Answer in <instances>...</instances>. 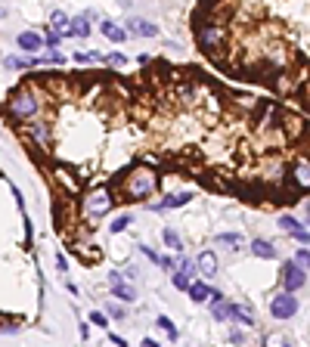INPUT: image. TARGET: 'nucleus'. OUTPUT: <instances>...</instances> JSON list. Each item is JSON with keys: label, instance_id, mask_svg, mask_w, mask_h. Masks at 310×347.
I'll return each instance as SVG.
<instances>
[{"label": "nucleus", "instance_id": "obj_1", "mask_svg": "<svg viewBox=\"0 0 310 347\" xmlns=\"http://www.w3.org/2000/svg\"><path fill=\"white\" fill-rule=\"evenodd\" d=\"M155 192V171H146V168H137L124 177V186H121V198L127 202H143L146 195Z\"/></svg>", "mask_w": 310, "mask_h": 347}, {"label": "nucleus", "instance_id": "obj_2", "mask_svg": "<svg viewBox=\"0 0 310 347\" xmlns=\"http://www.w3.org/2000/svg\"><path fill=\"white\" fill-rule=\"evenodd\" d=\"M10 118L13 121H25V118H31V115H38V96L31 93V90H16V93L10 96Z\"/></svg>", "mask_w": 310, "mask_h": 347}, {"label": "nucleus", "instance_id": "obj_3", "mask_svg": "<svg viewBox=\"0 0 310 347\" xmlns=\"http://www.w3.org/2000/svg\"><path fill=\"white\" fill-rule=\"evenodd\" d=\"M112 211V195H109V189H93L84 195V214L87 217H102Z\"/></svg>", "mask_w": 310, "mask_h": 347}, {"label": "nucleus", "instance_id": "obj_4", "mask_svg": "<svg viewBox=\"0 0 310 347\" xmlns=\"http://www.w3.org/2000/svg\"><path fill=\"white\" fill-rule=\"evenodd\" d=\"M270 313L273 319H291L298 313V298H295V291H285V295H273L270 301Z\"/></svg>", "mask_w": 310, "mask_h": 347}, {"label": "nucleus", "instance_id": "obj_5", "mask_svg": "<svg viewBox=\"0 0 310 347\" xmlns=\"http://www.w3.org/2000/svg\"><path fill=\"white\" fill-rule=\"evenodd\" d=\"M282 282H285V291H298V288H304V282H307V270L298 267V264H285V267H282Z\"/></svg>", "mask_w": 310, "mask_h": 347}, {"label": "nucleus", "instance_id": "obj_6", "mask_svg": "<svg viewBox=\"0 0 310 347\" xmlns=\"http://www.w3.org/2000/svg\"><path fill=\"white\" fill-rule=\"evenodd\" d=\"M112 295H115L118 301H124V304H134V301H137L134 285H127V282L121 279V273H112Z\"/></svg>", "mask_w": 310, "mask_h": 347}, {"label": "nucleus", "instance_id": "obj_7", "mask_svg": "<svg viewBox=\"0 0 310 347\" xmlns=\"http://www.w3.org/2000/svg\"><path fill=\"white\" fill-rule=\"evenodd\" d=\"M19 50L22 53H38V50H44V38L38 31H22L19 34Z\"/></svg>", "mask_w": 310, "mask_h": 347}, {"label": "nucleus", "instance_id": "obj_8", "mask_svg": "<svg viewBox=\"0 0 310 347\" xmlns=\"http://www.w3.org/2000/svg\"><path fill=\"white\" fill-rule=\"evenodd\" d=\"M279 226H282L285 233H291V236H295V239H298L301 245H307V242H310V236H307L304 223H298L295 217H282V220H279Z\"/></svg>", "mask_w": 310, "mask_h": 347}, {"label": "nucleus", "instance_id": "obj_9", "mask_svg": "<svg viewBox=\"0 0 310 347\" xmlns=\"http://www.w3.org/2000/svg\"><path fill=\"white\" fill-rule=\"evenodd\" d=\"M230 319L242 322V325H254V310L248 304H230Z\"/></svg>", "mask_w": 310, "mask_h": 347}, {"label": "nucleus", "instance_id": "obj_10", "mask_svg": "<svg viewBox=\"0 0 310 347\" xmlns=\"http://www.w3.org/2000/svg\"><path fill=\"white\" fill-rule=\"evenodd\" d=\"M28 134L38 140V146H50V121H31Z\"/></svg>", "mask_w": 310, "mask_h": 347}, {"label": "nucleus", "instance_id": "obj_11", "mask_svg": "<svg viewBox=\"0 0 310 347\" xmlns=\"http://www.w3.org/2000/svg\"><path fill=\"white\" fill-rule=\"evenodd\" d=\"M127 28H131L134 34H140V38H155V34H158V25L146 22V19H131V22H127Z\"/></svg>", "mask_w": 310, "mask_h": 347}, {"label": "nucleus", "instance_id": "obj_12", "mask_svg": "<svg viewBox=\"0 0 310 347\" xmlns=\"http://www.w3.org/2000/svg\"><path fill=\"white\" fill-rule=\"evenodd\" d=\"M90 34V22L84 16H75V19H68V34L65 38H87Z\"/></svg>", "mask_w": 310, "mask_h": 347}, {"label": "nucleus", "instance_id": "obj_13", "mask_svg": "<svg viewBox=\"0 0 310 347\" xmlns=\"http://www.w3.org/2000/svg\"><path fill=\"white\" fill-rule=\"evenodd\" d=\"M195 267L205 273V276H214L217 273V254L214 251H202L198 254V261H195Z\"/></svg>", "mask_w": 310, "mask_h": 347}, {"label": "nucleus", "instance_id": "obj_14", "mask_svg": "<svg viewBox=\"0 0 310 347\" xmlns=\"http://www.w3.org/2000/svg\"><path fill=\"white\" fill-rule=\"evenodd\" d=\"M248 248L258 254V258H264V261H273V258H276V245H270V242H264V239H254Z\"/></svg>", "mask_w": 310, "mask_h": 347}, {"label": "nucleus", "instance_id": "obj_15", "mask_svg": "<svg viewBox=\"0 0 310 347\" xmlns=\"http://www.w3.org/2000/svg\"><path fill=\"white\" fill-rule=\"evenodd\" d=\"M186 288H189V298H192L195 304H205V301H211V288H208L205 282H189Z\"/></svg>", "mask_w": 310, "mask_h": 347}, {"label": "nucleus", "instance_id": "obj_16", "mask_svg": "<svg viewBox=\"0 0 310 347\" xmlns=\"http://www.w3.org/2000/svg\"><path fill=\"white\" fill-rule=\"evenodd\" d=\"M99 31L106 34L109 41H115V44H124V38H127V31H124V28H118L115 22H99Z\"/></svg>", "mask_w": 310, "mask_h": 347}, {"label": "nucleus", "instance_id": "obj_17", "mask_svg": "<svg viewBox=\"0 0 310 347\" xmlns=\"http://www.w3.org/2000/svg\"><path fill=\"white\" fill-rule=\"evenodd\" d=\"M50 28L59 31V34H68V16H65L62 10H53V13H50Z\"/></svg>", "mask_w": 310, "mask_h": 347}, {"label": "nucleus", "instance_id": "obj_18", "mask_svg": "<svg viewBox=\"0 0 310 347\" xmlns=\"http://www.w3.org/2000/svg\"><path fill=\"white\" fill-rule=\"evenodd\" d=\"M189 192H180V195H168L165 198V202H161V205H155V211H161V208H180V205H186L189 202Z\"/></svg>", "mask_w": 310, "mask_h": 347}, {"label": "nucleus", "instance_id": "obj_19", "mask_svg": "<svg viewBox=\"0 0 310 347\" xmlns=\"http://www.w3.org/2000/svg\"><path fill=\"white\" fill-rule=\"evenodd\" d=\"M211 316L214 319H230V304H224V298H214V304H211Z\"/></svg>", "mask_w": 310, "mask_h": 347}, {"label": "nucleus", "instance_id": "obj_20", "mask_svg": "<svg viewBox=\"0 0 310 347\" xmlns=\"http://www.w3.org/2000/svg\"><path fill=\"white\" fill-rule=\"evenodd\" d=\"M161 239H165V245H168L171 251H183V245H180V236H177V233H174L171 226H168L165 233H161Z\"/></svg>", "mask_w": 310, "mask_h": 347}, {"label": "nucleus", "instance_id": "obj_21", "mask_svg": "<svg viewBox=\"0 0 310 347\" xmlns=\"http://www.w3.org/2000/svg\"><path fill=\"white\" fill-rule=\"evenodd\" d=\"M217 242L227 245V248H239L242 245V236L239 233H221V236H217Z\"/></svg>", "mask_w": 310, "mask_h": 347}, {"label": "nucleus", "instance_id": "obj_22", "mask_svg": "<svg viewBox=\"0 0 310 347\" xmlns=\"http://www.w3.org/2000/svg\"><path fill=\"white\" fill-rule=\"evenodd\" d=\"M158 325H161V328H165V332H168V338H171V341H177V338H180L177 325H174V322H171L168 316H158Z\"/></svg>", "mask_w": 310, "mask_h": 347}, {"label": "nucleus", "instance_id": "obj_23", "mask_svg": "<svg viewBox=\"0 0 310 347\" xmlns=\"http://www.w3.org/2000/svg\"><path fill=\"white\" fill-rule=\"evenodd\" d=\"M127 226H131V214H121V217H115V220H112V226H109V229L121 233V229H127Z\"/></svg>", "mask_w": 310, "mask_h": 347}, {"label": "nucleus", "instance_id": "obj_24", "mask_svg": "<svg viewBox=\"0 0 310 347\" xmlns=\"http://www.w3.org/2000/svg\"><path fill=\"white\" fill-rule=\"evenodd\" d=\"M291 264H298V267H304V270H307V264H310V254H307V248H304V245L295 251V261H291Z\"/></svg>", "mask_w": 310, "mask_h": 347}, {"label": "nucleus", "instance_id": "obj_25", "mask_svg": "<svg viewBox=\"0 0 310 347\" xmlns=\"http://www.w3.org/2000/svg\"><path fill=\"white\" fill-rule=\"evenodd\" d=\"M90 322H93L96 328H106V325H109V319H106L102 310H93V313H90Z\"/></svg>", "mask_w": 310, "mask_h": 347}, {"label": "nucleus", "instance_id": "obj_26", "mask_svg": "<svg viewBox=\"0 0 310 347\" xmlns=\"http://www.w3.org/2000/svg\"><path fill=\"white\" fill-rule=\"evenodd\" d=\"M59 41H62V34H59V31H47L44 47H59Z\"/></svg>", "mask_w": 310, "mask_h": 347}, {"label": "nucleus", "instance_id": "obj_27", "mask_svg": "<svg viewBox=\"0 0 310 347\" xmlns=\"http://www.w3.org/2000/svg\"><path fill=\"white\" fill-rule=\"evenodd\" d=\"M174 285H177V288H186V285H189V273H183V270L174 273Z\"/></svg>", "mask_w": 310, "mask_h": 347}, {"label": "nucleus", "instance_id": "obj_28", "mask_svg": "<svg viewBox=\"0 0 310 347\" xmlns=\"http://www.w3.org/2000/svg\"><path fill=\"white\" fill-rule=\"evenodd\" d=\"M109 313H112L115 319H127V313H124V307H118V304H112V307H109Z\"/></svg>", "mask_w": 310, "mask_h": 347}, {"label": "nucleus", "instance_id": "obj_29", "mask_svg": "<svg viewBox=\"0 0 310 347\" xmlns=\"http://www.w3.org/2000/svg\"><path fill=\"white\" fill-rule=\"evenodd\" d=\"M44 62H47V65H50V62H53V65H62L65 59H62V53H50V56H47Z\"/></svg>", "mask_w": 310, "mask_h": 347}, {"label": "nucleus", "instance_id": "obj_30", "mask_svg": "<svg viewBox=\"0 0 310 347\" xmlns=\"http://www.w3.org/2000/svg\"><path fill=\"white\" fill-rule=\"evenodd\" d=\"M143 254H146V258H149V261H155V264H158V261H161V258H158V254H155V251H152V248H149V245H143Z\"/></svg>", "mask_w": 310, "mask_h": 347}, {"label": "nucleus", "instance_id": "obj_31", "mask_svg": "<svg viewBox=\"0 0 310 347\" xmlns=\"http://www.w3.org/2000/svg\"><path fill=\"white\" fill-rule=\"evenodd\" d=\"M109 62H112V65H121V62H124V56H121V53H112V56H109Z\"/></svg>", "mask_w": 310, "mask_h": 347}, {"label": "nucleus", "instance_id": "obj_32", "mask_svg": "<svg viewBox=\"0 0 310 347\" xmlns=\"http://www.w3.org/2000/svg\"><path fill=\"white\" fill-rule=\"evenodd\" d=\"M56 267H59V270H62V273H65V270H68V261H65V258H62V254H59V258H56Z\"/></svg>", "mask_w": 310, "mask_h": 347}, {"label": "nucleus", "instance_id": "obj_33", "mask_svg": "<svg viewBox=\"0 0 310 347\" xmlns=\"http://www.w3.org/2000/svg\"><path fill=\"white\" fill-rule=\"evenodd\" d=\"M0 16H7V10H4V7H0Z\"/></svg>", "mask_w": 310, "mask_h": 347}]
</instances>
